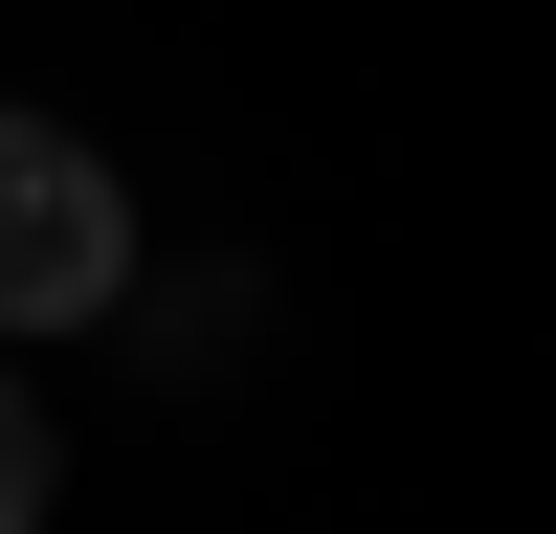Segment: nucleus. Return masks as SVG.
Wrapping results in <instances>:
<instances>
[{"label": "nucleus", "instance_id": "1", "mask_svg": "<svg viewBox=\"0 0 556 534\" xmlns=\"http://www.w3.org/2000/svg\"><path fill=\"white\" fill-rule=\"evenodd\" d=\"M134 312V201L67 112H0V334H89Z\"/></svg>", "mask_w": 556, "mask_h": 534}, {"label": "nucleus", "instance_id": "2", "mask_svg": "<svg viewBox=\"0 0 556 534\" xmlns=\"http://www.w3.org/2000/svg\"><path fill=\"white\" fill-rule=\"evenodd\" d=\"M45 512H67V423L0 379V534H45Z\"/></svg>", "mask_w": 556, "mask_h": 534}]
</instances>
